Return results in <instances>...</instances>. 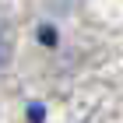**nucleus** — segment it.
Listing matches in <instances>:
<instances>
[{
  "instance_id": "1",
  "label": "nucleus",
  "mask_w": 123,
  "mask_h": 123,
  "mask_svg": "<svg viewBox=\"0 0 123 123\" xmlns=\"http://www.w3.org/2000/svg\"><path fill=\"white\" fill-rule=\"evenodd\" d=\"M4 56H7V39H4V25H0V63H4Z\"/></svg>"
}]
</instances>
